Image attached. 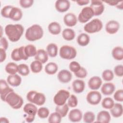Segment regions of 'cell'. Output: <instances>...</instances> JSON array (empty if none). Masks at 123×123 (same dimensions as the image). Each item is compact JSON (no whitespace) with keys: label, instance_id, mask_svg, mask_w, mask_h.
<instances>
[{"label":"cell","instance_id":"cell-1","mask_svg":"<svg viewBox=\"0 0 123 123\" xmlns=\"http://www.w3.org/2000/svg\"><path fill=\"white\" fill-rule=\"evenodd\" d=\"M4 30L8 39L14 42L20 39L23 34L24 28L20 24H9L6 25Z\"/></svg>","mask_w":123,"mask_h":123},{"label":"cell","instance_id":"cell-2","mask_svg":"<svg viewBox=\"0 0 123 123\" xmlns=\"http://www.w3.org/2000/svg\"><path fill=\"white\" fill-rule=\"evenodd\" d=\"M43 34L42 27L37 24H35L27 29L25 37L29 41H35L41 39L43 36Z\"/></svg>","mask_w":123,"mask_h":123},{"label":"cell","instance_id":"cell-3","mask_svg":"<svg viewBox=\"0 0 123 123\" xmlns=\"http://www.w3.org/2000/svg\"><path fill=\"white\" fill-rule=\"evenodd\" d=\"M5 102L12 109L15 110L20 109L24 103L23 98L14 91L7 95L5 98Z\"/></svg>","mask_w":123,"mask_h":123},{"label":"cell","instance_id":"cell-4","mask_svg":"<svg viewBox=\"0 0 123 123\" xmlns=\"http://www.w3.org/2000/svg\"><path fill=\"white\" fill-rule=\"evenodd\" d=\"M26 98L28 101L38 106L43 105L46 101L45 95L40 92L35 90H31L28 92L26 95Z\"/></svg>","mask_w":123,"mask_h":123},{"label":"cell","instance_id":"cell-5","mask_svg":"<svg viewBox=\"0 0 123 123\" xmlns=\"http://www.w3.org/2000/svg\"><path fill=\"white\" fill-rule=\"evenodd\" d=\"M102 21L98 18H95L85 25L84 30L89 34H93L98 32L102 29Z\"/></svg>","mask_w":123,"mask_h":123},{"label":"cell","instance_id":"cell-6","mask_svg":"<svg viewBox=\"0 0 123 123\" xmlns=\"http://www.w3.org/2000/svg\"><path fill=\"white\" fill-rule=\"evenodd\" d=\"M77 54L76 49L71 46L63 45L59 50L60 56L63 59L72 60L74 59Z\"/></svg>","mask_w":123,"mask_h":123},{"label":"cell","instance_id":"cell-7","mask_svg":"<svg viewBox=\"0 0 123 123\" xmlns=\"http://www.w3.org/2000/svg\"><path fill=\"white\" fill-rule=\"evenodd\" d=\"M70 96V92L65 89H61L54 96L53 101L56 105L61 106L66 103Z\"/></svg>","mask_w":123,"mask_h":123},{"label":"cell","instance_id":"cell-8","mask_svg":"<svg viewBox=\"0 0 123 123\" xmlns=\"http://www.w3.org/2000/svg\"><path fill=\"white\" fill-rule=\"evenodd\" d=\"M94 12L90 7L83 8L78 16V21L81 23H86L91 19L93 16Z\"/></svg>","mask_w":123,"mask_h":123},{"label":"cell","instance_id":"cell-9","mask_svg":"<svg viewBox=\"0 0 123 123\" xmlns=\"http://www.w3.org/2000/svg\"><path fill=\"white\" fill-rule=\"evenodd\" d=\"M101 95L98 91L94 90L88 92L86 95V99L91 105H98L101 100Z\"/></svg>","mask_w":123,"mask_h":123},{"label":"cell","instance_id":"cell-10","mask_svg":"<svg viewBox=\"0 0 123 123\" xmlns=\"http://www.w3.org/2000/svg\"><path fill=\"white\" fill-rule=\"evenodd\" d=\"M90 7L92 9L94 15L98 16L101 15L104 11V5L103 1L99 0H92L91 1Z\"/></svg>","mask_w":123,"mask_h":123},{"label":"cell","instance_id":"cell-11","mask_svg":"<svg viewBox=\"0 0 123 123\" xmlns=\"http://www.w3.org/2000/svg\"><path fill=\"white\" fill-rule=\"evenodd\" d=\"M8 83L6 81L3 79H0V98L3 101L5 102V98L7 95L13 91V89L10 87L8 85Z\"/></svg>","mask_w":123,"mask_h":123},{"label":"cell","instance_id":"cell-12","mask_svg":"<svg viewBox=\"0 0 123 123\" xmlns=\"http://www.w3.org/2000/svg\"><path fill=\"white\" fill-rule=\"evenodd\" d=\"M119 23L115 20H110L105 25V30L109 34L116 33L120 28Z\"/></svg>","mask_w":123,"mask_h":123},{"label":"cell","instance_id":"cell-13","mask_svg":"<svg viewBox=\"0 0 123 123\" xmlns=\"http://www.w3.org/2000/svg\"><path fill=\"white\" fill-rule=\"evenodd\" d=\"M55 7L58 12H64L70 9V2L68 0H58L55 2Z\"/></svg>","mask_w":123,"mask_h":123},{"label":"cell","instance_id":"cell-14","mask_svg":"<svg viewBox=\"0 0 123 123\" xmlns=\"http://www.w3.org/2000/svg\"><path fill=\"white\" fill-rule=\"evenodd\" d=\"M102 81L98 76H94L91 77L88 82V86L90 89L96 90L98 89L102 85Z\"/></svg>","mask_w":123,"mask_h":123},{"label":"cell","instance_id":"cell-15","mask_svg":"<svg viewBox=\"0 0 123 123\" xmlns=\"http://www.w3.org/2000/svg\"><path fill=\"white\" fill-rule=\"evenodd\" d=\"M59 81L62 83L69 82L72 78V74L70 72L67 70H62L57 75Z\"/></svg>","mask_w":123,"mask_h":123},{"label":"cell","instance_id":"cell-16","mask_svg":"<svg viewBox=\"0 0 123 123\" xmlns=\"http://www.w3.org/2000/svg\"><path fill=\"white\" fill-rule=\"evenodd\" d=\"M63 22L66 26L73 27L76 25L77 23V19L74 13L69 12L64 16Z\"/></svg>","mask_w":123,"mask_h":123},{"label":"cell","instance_id":"cell-17","mask_svg":"<svg viewBox=\"0 0 123 123\" xmlns=\"http://www.w3.org/2000/svg\"><path fill=\"white\" fill-rule=\"evenodd\" d=\"M83 117L82 111L78 109H74L72 110L69 113V120L72 122H80Z\"/></svg>","mask_w":123,"mask_h":123},{"label":"cell","instance_id":"cell-18","mask_svg":"<svg viewBox=\"0 0 123 123\" xmlns=\"http://www.w3.org/2000/svg\"><path fill=\"white\" fill-rule=\"evenodd\" d=\"M22 16V10L18 7L13 6L9 13V18L14 21H18L21 19Z\"/></svg>","mask_w":123,"mask_h":123},{"label":"cell","instance_id":"cell-19","mask_svg":"<svg viewBox=\"0 0 123 123\" xmlns=\"http://www.w3.org/2000/svg\"><path fill=\"white\" fill-rule=\"evenodd\" d=\"M72 87L75 93H81L85 89V83L82 80L75 79L72 83Z\"/></svg>","mask_w":123,"mask_h":123},{"label":"cell","instance_id":"cell-20","mask_svg":"<svg viewBox=\"0 0 123 123\" xmlns=\"http://www.w3.org/2000/svg\"><path fill=\"white\" fill-rule=\"evenodd\" d=\"M7 82L9 85L13 87H16L20 85L22 82L21 77L18 74H10L7 78Z\"/></svg>","mask_w":123,"mask_h":123},{"label":"cell","instance_id":"cell-21","mask_svg":"<svg viewBox=\"0 0 123 123\" xmlns=\"http://www.w3.org/2000/svg\"><path fill=\"white\" fill-rule=\"evenodd\" d=\"M111 119L109 112L107 111H99L97 116V122L102 123H109Z\"/></svg>","mask_w":123,"mask_h":123},{"label":"cell","instance_id":"cell-22","mask_svg":"<svg viewBox=\"0 0 123 123\" xmlns=\"http://www.w3.org/2000/svg\"><path fill=\"white\" fill-rule=\"evenodd\" d=\"M115 89V85L112 83H105L102 85L101 87V92L106 96L111 95L114 92Z\"/></svg>","mask_w":123,"mask_h":123},{"label":"cell","instance_id":"cell-23","mask_svg":"<svg viewBox=\"0 0 123 123\" xmlns=\"http://www.w3.org/2000/svg\"><path fill=\"white\" fill-rule=\"evenodd\" d=\"M110 110L111 115L114 118H119L123 115V105L120 103H114L113 106Z\"/></svg>","mask_w":123,"mask_h":123},{"label":"cell","instance_id":"cell-24","mask_svg":"<svg viewBox=\"0 0 123 123\" xmlns=\"http://www.w3.org/2000/svg\"><path fill=\"white\" fill-rule=\"evenodd\" d=\"M34 57L36 60L40 62L42 64L46 63L49 59L48 54L47 51L43 49H38Z\"/></svg>","mask_w":123,"mask_h":123},{"label":"cell","instance_id":"cell-25","mask_svg":"<svg viewBox=\"0 0 123 123\" xmlns=\"http://www.w3.org/2000/svg\"><path fill=\"white\" fill-rule=\"evenodd\" d=\"M24 112L28 115L36 116L37 112V106L32 103H28L26 104L23 108Z\"/></svg>","mask_w":123,"mask_h":123},{"label":"cell","instance_id":"cell-26","mask_svg":"<svg viewBox=\"0 0 123 123\" xmlns=\"http://www.w3.org/2000/svg\"><path fill=\"white\" fill-rule=\"evenodd\" d=\"M90 42V37L86 33H81L77 37V42L80 46H87Z\"/></svg>","mask_w":123,"mask_h":123},{"label":"cell","instance_id":"cell-27","mask_svg":"<svg viewBox=\"0 0 123 123\" xmlns=\"http://www.w3.org/2000/svg\"><path fill=\"white\" fill-rule=\"evenodd\" d=\"M48 30L50 33L54 35L59 34L61 32V26L57 22L50 23L48 25Z\"/></svg>","mask_w":123,"mask_h":123},{"label":"cell","instance_id":"cell-28","mask_svg":"<svg viewBox=\"0 0 123 123\" xmlns=\"http://www.w3.org/2000/svg\"><path fill=\"white\" fill-rule=\"evenodd\" d=\"M113 58L117 61H121L123 59V48L120 46L114 47L111 52Z\"/></svg>","mask_w":123,"mask_h":123},{"label":"cell","instance_id":"cell-29","mask_svg":"<svg viewBox=\"0 0 123 123\" xmlns=\"http://www.w3.org/2000/svg\"><path fill=\"white\" fill-rule=\"evenodd\" d=\"M62 36L64 39L67 41H71L74 38L75 33L72 29L65 28L62 32Z\"/></svg>","mask_w":123,"mask_h":123},{"label":"cell","instance_id":"cell-30","mask_svg":"<svg viewBox=\"0 0 123 123\" xmlns=\"http://www.w3.org/2000/svg\"><path fill=\"white\" fill-rule=\"evenodd\" d=\"M58 66L57 64L53 62H49L45 67V72L49 75L55 74L58 71Z\"/></svg>","mask_w":123,"mask_h":123},{"label":"cell","instance_id":"cell-31","mask_svg":"<svg viewBox=\"0 0 123 123\" xmlns=\"http://www.w3.org/2000/svg\"><path fill=\"white\" fill-rule=\"evenodd\" d=\"M46 50L48 55L50 57H55L57 55L58 48L57 45L54 43H52L48 44Z\"/></svg>","mask_w":123,"mask_h":123},{"label":"cell","instance_id":"cell-32","mask_svg":"<svg viewBox=\"0 0 123 123\" xmlns=\"http://www.w3.org/2000/svg\"><path fill=\"white\" fill-rule=\"evenodd\" d=\"M5 71L10 74H16L18 71V65L14 62L8 63L5 68Z\"/></svg>","mask_w":123,"mask_h":123},{"label":"cell","instance_id":"cell-33","mask_svg":"<svg viewBox=\"0 0 123 123\" xmlns=\"http://www.w3.org/2000/svg\"><path fill=\"white\" fill-rule=\"evenodd\" d=\"M25 52L27 57L35 56L37 53V50L36 47L32 45L29 44L25 46Z\"/></svg>","mask_w":123,"mask_h":123},{"label":"cell","instance_id":"cell-34","mask_svg":"<svg viewBox=\"0 0 123 123\" xmlns=\"http://www.w3.org/2000/svg\"><path fill=\"white\" fill-rule=\"evenodd\" d=\"M43 68L42 63L37 60L32 62L30 64V69L31 71L35 74L40 72Z\"/></svg>","mask_w":123,"mask_h":123},{"label":"cell","instance_id":"cell-35","mask_svg":"<svg viewBox=\"0 0 123 123\" xmlns=\"http://www.w3.org/2000/svg\"><path fill=\"white\" fill-rule=\"evenodd\" d=\"M68 111L69 106L66 103L61 106L57 105L55 108V111L58 112L62 117H65L67 114Z\"/></svg>","mask_w":123,"mask_h":123},{"label":"cell","instance_id":"cell-36","mask_svg":"<svg viewBox=\"0 0 123 123\" xmlns=\"http://www.w3.org/2000/svg\"><path fill=\"white\" fill-rule=\"evenodd\" d=\"M62 117L57 111L52 112L48 118V122L50 123H60L62 121Z\"/></svg>","mask_w":123,"mask_h":123},{"label":"cell","instance_id":"cell-37","mask_svg":"<svg viewBox=\"0 0 123 123\" xmlns=\"http://www.w3.org/2000/svg\"><path fill=\"white\" fill-rule=\"evenodd\" d=\"M114 100L110 97H106L104 98L101 102L102 107L106 109H110L114 105Z\"/></svg>","mask_w":123,"mask_h":123},{"label":"cell","instance_id":"cell-38","mask_svg":"<svg viewBox=\"0 0 123 123\" xmlns=\"http://www.w3.org/2000/svg\"><path fill=\"white\" fill-rule=\"evenodd\" d=\"M95 120V114L90 111L86 112L83 115V121L86 123H91Z\"/></svg>","mask_w":123,"mask_h":123},{"label":"cell","instance_id":"cell-39","mask_svg":"<svg viewBox=\"0 0 123 123\" xmlns=\"http://www.w3.org/2000/svg\"><path fill=\"white\" fill-rule=\"evenodd\" d=\"M18 73L22 76H27L29 74L30 71L27 65L22 63L18 65Z\"/></svg>","mask_w":123,"mask_h":123},{"label":"cell","instance_id":"cell-40","mask_svg":"<svg viewBox=\"0 0 123 123\" xmlns=\"http://www.w3.org/2000/svg\"><path fill=\"white\" fill-rule=\"evenodd\" d=\"M102 77L105 81H111L114 78V74L111 70L107 69L102 72Z\"/></svg>","mask_w":123,"mask_h":123},{"label":"cell","instance_id":"cell-41","mask_svg":"<svg viewBox=\"0 0 123 123\" xmlns=\"http://www.w3.org/2000/svg\"><path fill=\"white\" fill-rule=\"evenodd\" d=\"M49 110L45 107H42L39 108L37 112L38 116L41 119H45L47 118L49 116Z\"/></svg>","mask_w":123,"mask_h":123},{"label":"cell","instance_id":"cell-42","mask_svg":"<svg viewBox=\"0 0 123 123\" xmlns=\"http://www.w3.org/2000/svg\"><path fill=\"white\" fill-rule=\"evenodd\" d=\"M67 104L70 107H76L78 104V99L74 95H71L68 99Z\"/></svg>","mask_w":123,"mask_h":123},{"label":"cell","instance_id":"cell-43","mask_svg":"<svg viewBox=\"0 0 123 123\" xmlns=\"http://www.w3.org/2000/svg\"><path fill=\"white\" fill-rule=\"evenodd\" d=\"M12 7L13 6L11 5H6L4 6L1 10L0 13L1 16L4 18H9V13Z\"/></svg>","mask_w":123,"mask_h":123},{"label":"cell","instance_id":"cell-44","mask_svg":"<svg viewBox=\"0 0 123 123\" xmlns=\"http://www.w3.org/2000/svg\"><path fill=\"white\" fill-rule=\"evenodd\" d=\"M69 67L71 71L75 73L80 69L81 66L78 62L76 61H73L70 63Z\"/></svg>","mask_w":123,"mask_h":123},{"label":"cell","instance_id":"cell-45","mask_svg":"<svg viewBox=\"0 0 123 123\" xmlns=\"http://www.w3.org/2000/svg\"><path fill=\"white\" fill-rule=\"evenodd\" d=\"M11 58L12 60H13L14 61L17 62L22 60L20 57V53H19V48L14 49H13L11 53Z\"/></svg>","mask_w":123,"mask_h":123},{"label":"cell","instance_id":"cell-46","mask_svg":"<svg viewBox=\"0 0 123 123\" xmlns=\"http://www.w3.org/2000/svg\"><path fill=\"white\" fill-rule=\"evenodd\" d=\"M74 74L75 76L80 78H85L87 74V73L86 69L83 67H81L80 69L77 72Z\"/></svg>","mask_w":123,"mask_h":123},{"label":"cell","instance_id":"cell-47","mask_svg":"<svg viewBox=\"0 0 123 123\" xmlns=\"http://www.w3.org/2000/svg\"><path fill=\"white\" fill-rule=\"evenodd\" d=\"M114 99L119 102H122L123 101V90L122 89L117 90L114 94Z\"/></svg>","mask_w":123,"mask_h":123},{"label":"cell","instance_id":"cell-48","mask_svg":"<svg viewBox=\"0 0 123 123\" xmlns=\"http://www.w3.org/2000/svg\"><path fill=\"white\" fill-rule=\"evenodd\" d=\"M34 3L33 0H20L19 3L20 6L25 9L28 8L32 6Z\"/></svg>","mask_w":123,"mask_h":123},{"label":"cell","instance_id":"cell-49","mask_svg":"<svg viewBox=\"0 0 123 123\" xmlns=\"http://www.w3.org/2000/svg\"><path fill=\"white\" fill-rule=\"evenodd\" d=\"M114 73L119 77L123 76V66L122 64L116 65L114 68Z\"/></svg>","mask_w":123,"mask_h":123},{"label":"cell","instance_id":"cell-50","mask_svg":"<svg viewBox=\"0 0 123 123\" xmlns=\"http://www.w3.org/2000/svg\"><path fill=\"white\" fill-rule=\"evenodd\" d=\"M0 48L4 50H7V49L8 48L9 44L6 38L5 37H1L0 39Z\"/></svg>","mask_w":123,"mask_h":123},{"label":"cell","instance_id":"cell-51","mask_svg":"<svg viewBox=\"0 0 123 123\" xmlns=\"http://www.w3.org/2000/svg\"><path fill=\"white\" fill-rule=\"evenodd\" d=\"M19 51L20 55V57L21 60H27L28 59V57L26 55L25 52V46H21L19 48Z\"/></svg>","mask_w":123,"mask_h":123},{"label":"cell","instance_id":"cell-52","mask_svg":"<svg viewBox=\"0 0 123 123\" xmlns=\"http://www.w3.org/2000/svg\"><path fill=\"white\" fill-rule=\"evenodd\" d=\"M0 62H2L3 61L5 60L6 58V50L2 48H0Z\"/></svg>","mask_w":123,"mask_h":123},{"label":"cell","instance_id":"cell-53","mask_svg":"<svg viewBox=\"0 0 123 123\" xmlns=\"http://www.w3.org/2000/svg\"><path fill=\"white\" fill-rule=\"evenodd\" d=\"M76 2L77 3L78 5L80 6H83L85 5H87L89 2V0H76Z\"/></svg>","mask_w":123,"mask_h":123},{"label":"cell","instance_id":"cell-54","mask_svg":"<svg viewBox=\"0 0 123 123\" xmlns=\"http://www.w3.org/2000/svg\"><path fill=\"white\" fill-rule=\"evenodd\" d=\"M26 116L25 117V119L26 121L28 123H31L33 122L35 118V116L34 115H26Z\"/></svg>","mask_w":123,"mask_h":123},{"label":"cell","instance_id":"cell-55","mask_svg":"<svg viewBox=\"0 0 123 123\" xmlns=\"http://www.w3.org/2000/svg\"><path fill=\"white\" fill-rule=\"evenodd\" d=\"M106 3L108 4L109 5L111 6H116L119 1H104Z\"/></svg>","mask_w":123,"mask_h":123},{"label":"cell","instance_id":"cell-56","mask_svg":"<svg viewBox=\"0 0 123 123\" xmlns=\"http://www.w3.org/2000/svg\"><path fill=\"white\" fill-rule=\"evenodd\" d=\"M0 122L1 123H9V121L8 119H7L6 117H0Z\"/></svg>","mask_w":123,"mask_h":123},{"label":"cell","instance_id":"cell-57","mask_svg":"<svg viewBox=\"0 0 123 123\" xmlns=\"http://www.w3.org/2000/svg\"><path fill=\"white\" fill-rule=\"evenodd\" d=\"M123 1H119L118 4L116 6V7L118 9H121L122 10L123 9Z\"/></svg>","mask_w":123,"mask_h":123}]
</instances>
